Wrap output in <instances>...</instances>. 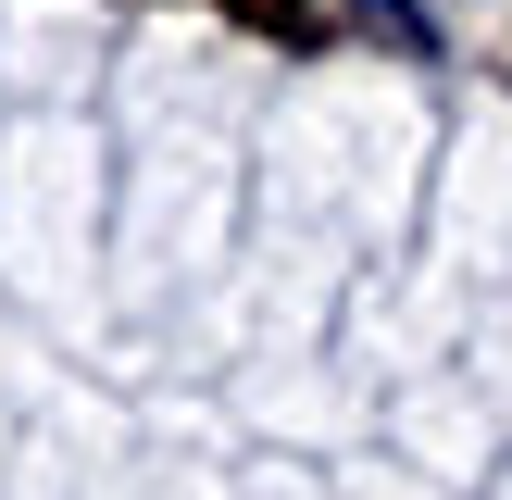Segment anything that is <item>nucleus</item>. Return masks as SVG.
<instances>
[{"instance_id":"nucleus-1","label":"nucleus","mask_w":512,"mask_h":500,"mask_svg":"<svg viewBox=\"0 0 512 500\" xmlns=\"http://www.w3.org/2000/svg\"><path fill=\"white\" fill-rule=\"evenodd\" d=\"M213 13H238V25H263V38H313V0H213Z\"/></svg>"}]
</instances>
